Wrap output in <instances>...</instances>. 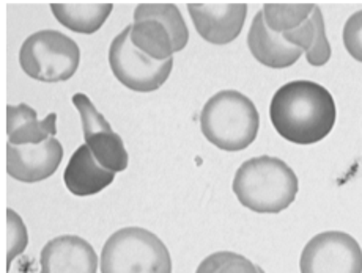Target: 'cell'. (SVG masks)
Returning <instances> with one entry per match:
<instances>
[{
  "label": "cell",
  "mask_w": 362,
  "mask_h": 273,
  "mask_svg": "<svg viewBox=\"0 0 362 273\" xmlns=\"http://www.w3.org/2000/svg\"><path fill=\"white\" fill-rule=\"evenodd\" d=\"M200 128L216 148L236 152L254 143L259 134L260 115L247 96L226 90L208 99L200 114Z\"/></svg>",
  "instance_id": "cell-3"
},
{
  "label": "cell",
  "mask_w": 362,
  "mask_h": 273,
  "mask_svg": "<svg viewBox=\"0 0 362 273\" xmlns=\"http://www.w3.org/2000/svg\"><path fill=\"white\" fill-rule=\"evenodd\" d=\"M313 8V4H264L262 13L268 29L282 35L305 23Z\"/></svg>",
  "instance_id": "cell-18"
},
{
  "label": "cell",
  "mask_w": 362,
  "mask_h": 273,
  "mask_svg": "<svg viewBox=\"0 0 362 273\" xmlns=\"http://www.w3.org/2000/svg\"><path fill=\"white\" fill-rule=\"evenodd\" d=\"M247 46L250 54L262 65L274 69L288 68L303 55L301 49L288 44L281 33L268 29L263 13H257L247 35Z\"/></svg>",
  "instance_id": "cell-13"
},
{
  "label": "cell",
  "mask_w": 362,
  "mask_h": 273,
  "mask_svg": "<svg viewBox=\"0 0 362 273\" xmlns=\"http://www.w3.org/2000/svg\"><path fill=\"white\" fill-rule=\"evenodd\" d=\"M79 61V46L57 30H40L30 35L19 52L23 71L35 80L47 83L71 79Z\"/></svg>",
  "instance_id": "cell-6"
},
{
  "label": "cell",
  "mask_w": 362,
  "mask_h": 273,
  "mask_svg": "<svg viewBox=\"0 0 362 273\" xmlns=\"http://www.w3.org/2000/svg\"><path fill=\"white\" fill-rule=\"evenodd\" d=\"M101 273H172V257L156 234L129 226L115 231L104 243Z\"/></svg>",
  "instance_id": "cell-4"
},
{
  "label": "cell",
  "mask_w": 362,
  "mask_h": 273,
  "mask_svg": "<svg viewBox=\"0 0 362 273\" xmlns=\"http://www.w3.org/2000/svg\"><path fill=\"white\" fill-rule=\"evenodd\" d=\"M259 272H260V273H264V272H263V269H262V267H259Z\"/></svg>",
  "instance_id": "cell-22"
},
{
  "label": "cell",
  "mask_w": 362,
  "mask_h": 273,
  "mask_svg": "<svg viewBox=\"0 0 362 273\" xmlns=\"http://www.w3.org/2000/svg\"><path fill=\"white\" fill-rule=\"evenodd\" d=\"M274 129L296 145H313L329 135L336 124V102L328 90L310 80L285 83L269 106Z\"/></svg>",
  "instance_id": "cell-1"
},
{
  "label": "cell",
  "mask_w": 362,
  "mask_h": 273,
  "mask_svg": "<svg viewBox=\"0 0 362 273\" xmlns=\"http://www.w3.org/2000/svg\"><path fill=\"white\" fill-rule=\"evenodd\" d=\"M41 273H96L98 256L92 245L78 236H60L41 250Z\"/></svg>",
  "instance_id": "cell-12"
},
{
  "label": "cell",
  "mask_w": 362,
  "mask_h": 273,
  "mask_svg": "<svg viewBox=\"0 0 362 273\" xmlns=\"http://www.w3.org/2000/svg\"><path fill=\"white\" fill-rule=\"evenodd\" d=\"M62 159L64 146L54 137L40 145L6 146V171L13 179L27 184L51 178Z\"/></svg>",
  "instance_id": "cell-11"
},
{
  "label": "cell",
  "mask_w": 362,
  "mask_h": 273,
  "mask_svg": "<svg viewBox=\"0 0 362 273\" xmlns=\"http://www.w3.org/2000/svg\"><path fill=\"white\" fill-rule=\"evenodd\" d=\"M73 104L78 109L82 121L83 138L88 150L101 166L109 171H124L128 168V152L122 137L112 131L90 97L83 93L73 96Z\"/></svg>",
  "instance_id": "cell-9"
},
{
  "label": "cell",
  "mask_w": 362,
  "mask_h": 273,
  "mask_svg": "<svg viewBox=\"0 0 362 273\" xmlns=\"http://www.w3.org/2000/svg\"><path fill=\"white\" fill-rule=\"evenodd\" d=\"M282 38L288 44L301 49L312 66H323L331 59V46L326 38L325 19L318 5H315L305 23L296 27L295 30L282 33Z\"/></svg>",
  "instance_id": "cell-16"
},
{
  "label": "cell",
  "mask_w": 362,
  "mask_h": 273,
  "mask_svg": "<svg viewBox=\"0 0 362 273\" xmlns=\"http://www.w3.org/2000/svg\"><path fill=\"white\" fill-rule=\"evenodd\" d=\"M8 143L15 146L40 145L57 134V115L49 114L43 121L27 104L6 107Z\"/></svg>",
  "instance_id": "cell-15"
},
{
  "label": "cell",
  "mask_w": 362,
  "mask_h": 273,
  "mask_svg": "<svg viewBox=\"0 0 362 273\" xmlns=\"http://www.w3.org/2000/svg\"><path fill=\"white\" fill-rule=\"evenodd\" d=\"M344 44L348 54L362 63V10L348 18L344 27Z\"/></svg>",
  "instance_id": "cell-21"
},
{
  "label": "cell",
  "mask_w": 362,
  "mask_h": 273,
  "mask_svg": "<svg viewBox=\"0 0 362 273\" xmlns=\"http://www.w3.org/2000/svg\"><path fill=\"white\" fill-rule=\"evenodd\" d=\"M196 273H260L259 265L233 251H218L200 262Z\"/></svg>",
  "instance_id": "cell-19"
},
{
  "label": "cell",
  "mask_w": 362,
  "mask_h": 273,
  "mask_svg": "<svg viewBox=\"0 0 362 273\" xmlns=\"http://www.w3.org/2000/svg\"><path fill=\"white\" fill-rule=\"evenodd\" d=\"M55 19L71 32L92 35L98 32L114 10L112 4L64 2L51 4Z\"/></svg>",
  "instance_id": "cell-17"
},
{
  "label": "cell",
  "mask_w": 362,
  "mask_h": 273,
  "mask_svg": "<svg viewBox=\"0 0 362 273\" xmlns=\"http://www.w3.org/2000/svg\"><path fill=\"white\" fill-rule=\"evenodd\" d=\"M299 269L301 273H362V250L350 234L326 231L305 245Z\"/></svg>",
  "instance_id": "cell-8"
},
{
  "label": "cell",
  "mask_w": 362,
  "mask_h": 273,
  "mask_svg": "<svg viewBox=\"0 0 362 273\" xmlns=\"http://www.w3.org/2000/svg\"><path fill=\"white\" fill-rule=\"evenodd\" d=\"M114 179L115 173L96 162L87 145L76 150L64 173L65 186L76 197H90L100 193L112 184Z\"/></svg>",
  "instance_id": "cell-14"
},
{
  "label": "cell",
  "mask_w": 362,
  "mask_h": 273,
  "mask_svg": "<svg viewBox=\"0 0 362 273\" xmlns=\"http://www.w3.org/2000/svg\"><path fill=\"white\" fill-rule=\"evenodd\" d=\"M196 30L211 44H228L238 38L245 25L247 5L233 2L187 4Z\"/></svg>",
  "instance_id": "cell-10"
},
{
  "label": "cell",
  "mask_w": 362,
  "mask_h": 273,
  "mask_svg": "<svg viewBox=\"0 0 362 273\" xmlns=\"http://www.w3.org/2000/svg\"><path fill=\"white\" fill-rule=\"evenodd\" d=\"M299 182L284 160L260 156L246 160L233 179V192L243 206L259 214H279L295 201Z\"/></svg>",
  "instance_id": "cell-2"
},
{
  "label": "cell",
  "mask_w": 362,
  "mask_h": 273,
  "mask_svg": "<svg viewBox=\"0 0 362 273\" xmlns=\"http://www.w3.org/2000/svg\"><path fill=\"white\" fill-rule=\"evenodd\" d=\"M109 65L114 75L124 87L150 93L163 87L173 68V59L158 61L139 51L131 43V25L124 27L109 49Z\"/></svg>",
  "instance_id": "cell-7"
},
{
  "label": "cell",
  "mask_w": 362,
  "mask_h": 273,
  "mask_svg": "<svg viewBox=\"0 0 362 273\" xmlns=\"http://www.w3.org/2000/svg\"><path fill=\"white\" fill-rule=\"evenodd\" d=\"M6 219H8V256H6V262L10 267L11 262L25 251L29 236H27V228L23 219L13 209L6 211Z\"/></svg>",
  "instance_id": "cell-20"
},
{
  "label": "cell",
  "mask_w": 362,
  "mask_h": 273,
  "mask_svg": "<svg viewBox=\"0 0 362 273\" xmlns=\"http://www.w3.org/2000/svg\"><path fill=\"white\" fill-rule=\"evenodd\" d=\"M189 30L177 5L141 4L134 10L131 43L150 59L164 61L183 51Z\"/></svg>",
  "instance_id": "cell-5"
}]
</instances>
